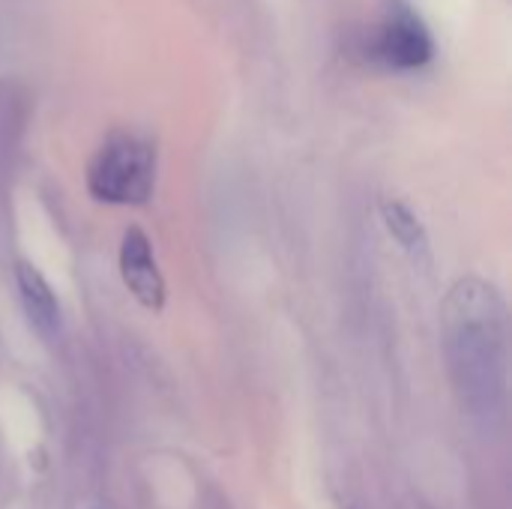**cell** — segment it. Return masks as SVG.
I'll list each match as a JSON object with an SVG mask.
<instances>
[{
    "instance_id": "cell-4",
    "label": "cell",
    "mask_w": 512,
    "mask_h": 509,
    "mask_svg": "<svg viewBox=\"0 0 512 509\" xmlns=\"http://www.w3.org/2000/svg\"><path fill=\"white\" fill-rule=\"evenodd\" d=\"M117 270H120V279H123L126 291L144 309H150V312H162L165 309V297H168L165 276L159 270V261H156L150 237L138 225L123 231L120 252H117Z\"/></svg>"
},
{
    "instance_id": "cell-3",
    "label": "cell",
    "mask_w": 512,
    "mask_h": 509,
    "mask_svg": "<svg viewBox=\"0 0 512 509\" xmlns=\"http://www.w3.org/2000/svg\"><path fill=\"white\" fill-rule=\"evenodd\" d=\"M372 54L390 69L411 72V69H423L432 60L435 45H432V33L426 30V24L417 18L411 6H393L381 21V27L375 30Z\"/></svg>"
},
{
    "instance_id": "cell-6",
    "label": "cell",
    "mask_w": 512,
    "mask_h": 509,
    "mask_svg": "<svg viewBox=\"0 0 512 509\" xmlns=\"http://www.w3.org/2000/svg\"><path fill=\"white\" fill-rule=\"evenodd\" d=\"M381 219L384 228L390 231V237L408 252V258L420 267H426L432 261V249H429V234L420 222V216L396 198H384L381 201Z\"/></svg>"
},
{
    "instance_id": "cell-1",
    "label": "cell",
    "mask_w": 512,
    "mask_h": 509,
    "mask_svg": "<svg viewBox=\"0 0 512 509\" xmlns=\"http://www.w3.org/2000/svg\"><path fill=\"white\" fill-rule=\"evenodd\" d=\"M444 357L462 414L483 432H495L507 411V303L501 291L465 276L453 282L441 306Z\"/></svg>"
},
{
    "instance_id": "cell-5",
    "label": "cell",
    "mask_w": 512,
    "mask_h": 509,
    "mask_svg": "<svg viewBox=\"0 0 512 509\" xmlns=\"http://www.w3.org/2000/svg\"><path fill=\"white\" fill-rule=\"evenodd\" d=\"M12 276H15V288H18V300H21V309L27 315V324L45 342L54 339L60 333L63 312H60V300H57L51 282L27 261H18Z\"/></svg>"
},
{
    "instance_id": "cell-2",
    "label": "cell",
    "mask_w": 512,
    "mask_h": 509,
    "mask_svg": "<svg viewBox=\"0 0 512 509\" xmlns=\"http://www.w3.org/2000/svg\"><path fill=\"white\" fill-rule=\"evenodd\" d=\"M156 189V147L153 141L117 132L87 162V192L99 204L141 207Z\"/></svg>"
}]
</instances>
